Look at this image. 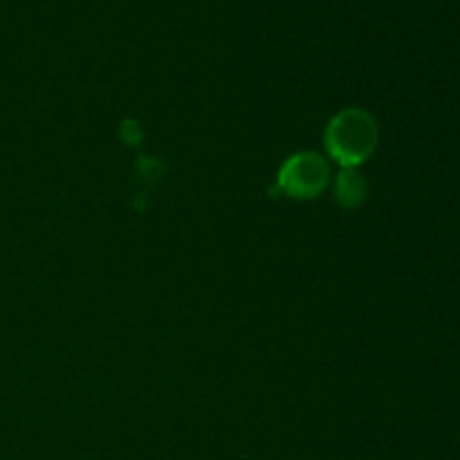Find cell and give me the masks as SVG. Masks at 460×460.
<instances>
[{"instance_id":"6da1fadb","label":"cell","mask_w":460,"mask_h":460,"mask_svg":"<svg viewBox=\"0 0 460 460\" xmlns=\"http://www.w3.org/2000/svg\"><path fill=\"white\" fill-rule=\"evenodd\" d=\"M328 148L344 164H358L376 148V121L362 111H346L328 126Z\"/></svg>"},{"instance_id":"7a4b0ae2","label":"cell","mask_w":460,"mask_h":460,"mask_svg":"<svg viewBox=\"0 0 460 460\" xmlns=\"http://www.w3.org/2000/svg\"><path fill=\"white\" fill-rule=\"evenodd\" d=\"M328 180V166L322 157L313 153L296 155L283 166L281 171V187L290 196L296 198H313L323 189Z\"/></svg>"},{"instance_id":"3957f363","label":"cell","mask_w":460,"mask_h":460,"mask_svg":"<svg viewBox=\"0 0 460 460\" xmlns=\"http://www.w3.org/2000/svg\"><path fill=\"white\" fill-rule=\"evenodd\" d=\"M337 191H340L341 200H346V202H350V205H353L355 200H359V198H362L364 184H362V180H359V175L344 173V175H341L340 189H337Z\"/></svg>"}]
</instances>
